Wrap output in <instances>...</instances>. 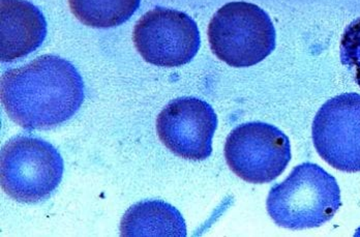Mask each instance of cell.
Returning a JSON list of instances; mask_svg holds the SVG:
<instances>
[{
  "label": "cell",
  "mask_w": 360,
  "mask_h": 237,
  "mask_svg": "<svg viewBox=\"0 0 360 237\" xmlns=\"http://www.w3.org/2000/svg\"><path fill=\"white\" fill-rule=\"evenodd\" d=\"M0 96L13 122L25 129H48L75 115L85 98L84 82L70 61L37 57L1 77Z\"/></svg>",
  "instance_id": "1"
},
{
  "label": "cell",
  "mask_w": 360,
  "mask_h": 237,
  "mask_svg": "<svg viewBox=\"0 0 360 237\" xmlns=\"http://www.w3.org/2000/svg\"><path fill=\"white\" fill-rule=\"evenodd\" d=\"M341 205L337 179L313 163L295 167L282 184L270 188L266 201L270 218L290 230L320 227Z\"/></svg>",
  "instance_id": "2"
},
{
  "label": "cell",
  "mask_w": 360,
  "mask_h": 237,
  "mask_svg": "<svg viewBox=\"0 0 360 237\" xmlns=\"http://www.w3.org/2000/svg\"><path fill=\"white\" fill-rule=\"evenodd\" d=\"M276 30L262 8L249 2H230L208 26L210 48L217 58L233 68L261 63L276 49Z\"/></svg>",
  "instance_id": "3"
},
{
  "label": "cell",
  "mask_w": 360,
  "mask_h": 237,
  "mask_svg": "<svg viewBox=\"0 0 360 237\" xmlns=\"http://www.w3.org/2000/svg\"><path fill=\"white\" fill-rule=\"evenodd\" d=\"M63 175V157L41 138L16 136L2 147L0 183L2 190L15 200H46L56 190Z\"/></svg>",
  "instance_id": "4"
},
{
  "label": "cell",
  "mask_w": 360,
  "mask_h": 237,
  "mask_svg": "<svg viewBox=\"0 0 360 237\" xmlns=\"http://www.w3.org/2000/svg\"><path fill=\"white\" fill-rule=\"evenodd\" d=\"M228 166L250 184H269L278 179L291 160L289 138L276 127L249 122L235 128L225 144Z\"/></svg>",
  "instance_id": "5"
},
{
  "label": "cell",
  "mask_w": 360,
  "mask_h": 237,
  "mask_svg": "<svg viewBox=\"0 0 360 237\" xmlns=\"http://www.w3.org/2000/svg\"><path fill=\"white\" fill-rule=\"evenodd\" d=\"M133 41L145 61L165 68L190 63L201 45L196 22L186 13L164 8L149 11L138 21Z\"/></svg>",
  "instance_id": "6"
},
{
  "label": "cell",
  "mask_w": 360,
  "mask_h": 237,
  "mask_svg": "<svg viewBox=\"0 0 360 237\" xmlns=\"http://www.w3.org/2000/svg\"><path fill=\"white\" fill-rule=\"evenodd\" d=\"M314 146L327 164L347 173L360 172V94L327 101L311 128Z\"/></svg>",
  "instance_id": "7"
},
{
  "label": "cell",
  "mask_w": 360,
  "mask_h": 237,
  "mask_svg": "<svg viewBox=\"0 0 360 237\" xmlns=\"http://www.w3.org/2000/svg\"><path fill=\"white\" fill-rule=\"evenodd\" d=\"M217 116L205 101L179 98L169 103L157 118V132L167 148L182 159L203 161L212 153Z\"/></svg>",
  "instance_id": "8"
},
{
  "label": "cell",
  "mask_w": 360,
  "mask_h": 237,
  "mask_svg": "<svg viewBox=\"0 0 360 237\" xmlns=\"http://www.w3.org/2000/svg\"><path fill=\"white\" fill-rule=\"evenodd\" d=\"M47 23L41 11L25 0H0V58L11 63L43 44Z\"/></svg>",
  "instance_id": "9"
},
{
  "label": "cell",
  "mask_w": 360,
  "mask_h": 237,
  "mask_svg": "<svg viewBox=\"0 0 360 237\" xmlns=\"http://www.w3.org/2000/svg\"><path fill=\"white\" fill-rule=\"evenodd\" d=\"M186 221L171 204L162 200L138 202L120 222L124 237H186Z\"/></svg>",
  "instance_id": "10"
},
{
  "label": "cell",
  "mask_w": 360,
  "mask_h": 237,
  "mask_svg": "<svg viewBox=\"0 0 360 237\" xmlns=\"http://www.w3.org/2000/svg\"><path fill=\"white\" fill-rule=\"evenodd\" d=\"M74 16L84 25L110 28L122 25L139 8L140 0H69Z\"/></svg>",
  "instance_id": "11"
},
{
  "label": "cell",
  "mask_w": 360,
  "mask_h": 237,
  "mask_svg": "<svg viewBox=\"0 0 360 237\" xmlns=\"http://www.w3.org/2000/svg\"><path fill=\"white\" fill-rule=\"evenodd\" d=\"M341 61L352 72L355 82L360 87V18L351 22L342 34Z\"/></svg>",
  "instance_id": "12"
}]
</instances>
